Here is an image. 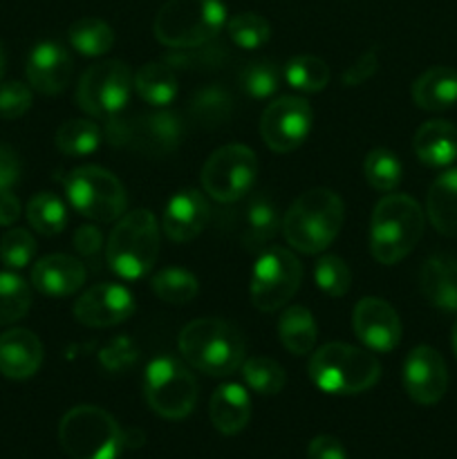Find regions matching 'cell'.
I'll use <instances>...</instances> for the list:
<instances>
[{
  "instance_id": "33",
  "label": "cell",
  "mask_w": 457,
  "mask_h": 459,
  "mask_svg": "<svg viewBox=\"0 0 457 459\" xmlns=\"http://www.w3.org/2000/svg\"><path fill=\"white\" fill-rule=\"evenodd\" d=\"M27 220L40 236H58L67 227V206L54 193H39L27 202Z\"/></svg>"
},
{
  "instance_id": "21",
  "label": "cell",
  "mask_w": 457,
  "mask_h": 459,
  "mask_svg": "<svg viewBox=\"0 0 457 459\" xmlns=\"http://www.w3.org/2000/svg\"><path fill=\"white\" fill-rule=\"evenodd\" d=\"M43 363V343L30 330H9L0 336V372L13 381L30 379Z\"/></svg>"
},
{
  "instance_id": "19",
  "label": "cell",
  "mask_w": 457,
  "mask_h": 459,
  "mask_svg": "<svg viewBox=\"0 0 457 459\" xmlns=\"http://www.w3.org/2000/svg\"><path fill=\"white\" fill-rule=\"evenodd\" d=\"M209 202L195 188H184L177 195L170 197L164 209V220L161 227L168 240L173 242H191L193 238L204 231L209 222Z\"/></svg>"
},
{
  "instance_id": "49",
  "label": "cell",
  "mask_w": 457,
  "mask_h": 459,
  "mask_svg": "<svg viewBox=\"0 0 457 459\" xmlns=\"http://www.w3.org/2000/svg\"><path fill=\"white\" fill-rule=\"evenodd\" d=\"M74 247L83 258H94L103 249V236L94 224L79 227L74 233Z\"/></svg>"
},
{
  "instance_id": "27",
  "label": "cell",
  "mask_w": 457,
  "mask_h": 459,
  "mask_svg": "<svg viewBox=\"0 0 457 459\" xmlns=\"http://www.w3.org/2000/svg\"><path fill=\"white\" fill-rule=\"evenodd\" d=\"M233 115V97L222 85H204L188 101V117L197 128H220Z\"/></svg>"
},
{
  "instance_id": "48",
  "label": "cell",
  "mask_w": 457,
  "mask_h": 459,
  "mask_svg": "<svg viewBox=\"0 0 457 459\" xmlns=\"http://www.w3.org/2000/svg\"><path fill=\"white\" fill-rule=\"evenodd\" d=\"M307 459H348L343 444L332 435H318L309 442Z\"/></svg>"
},
{
  "instance_id": "45",
  "label": "cell",
  "mask_w": 457,
  "mask_h": 459,
  "mask_svg": "<svg viewBox=\"0 0 457 459\" xmlns=\"http://www.w3.org/2000/svg\"><path fill=\"white\" fill-rule=\"evenodd\" d=\"M376 67H379V54H376V49H367L366 54H361V56L343 72V85L345 88L363 85L366 81H370L372 76L376 74Z\"/></svg>"
},
{
  "instance_id": "32",
  "label": "cell",
  "mask_w": 457,
  "mask_h": 459,
  "mask_svg": "<svg viewBox=\"0 0 457 459\" xmlns=\"http://www.w3.org/2000/svg\"><path fill=\"white\" fill-rule=\"evenodd\" d=\"M101 139V128L88 119H70L56 130V148L67 157L92 155Z\"/></svg>"
},
{
  "instance_id": "36",
  "label": "cell",
  "mask_w": 457,
  "mask_h": 459,
  "mask_svg": "<svg viewBox=\"0 0 457 459\" xmlns=\"http://www.w3.org/2000/svg\"><path fill=\"white\" fill-rule=\"evenodd\" d=\"M151 287L164 303L175 305L188 303V300L195 299L197 291H200L197 278L193 276L191 272L179 267H168L157 272L155 276H152Z\"/></svg>"
},
{
  "instance_id": "22",
  "label": "cell",
  "mask_w": 457,
  "mask_h": 459,
  "mask_svg": "<svg viewBox=\"0 0 457 459\" xmlns=\"http://www.w3.org/2000/svg\"><path fill=\"white\" fill-rule=\"evenodd\" d=\"M412 148L421 164L444 169L457 160V128L451 121H426L412 139Z\"/></svg>"
},
{
  "instance_id": "20",
  "label": "cell",
  "mask_w": 457,
  "mask_h": 459,
  "mask_svg": "<svg viewBox=\"0 0 457 459\" xmlns=\"http://www.w3.org/2000/svg\"><path fill=\"white\" fill-rule=\"evenodd\" d=\"M85 264L79 258L67 254H52L40 258L31 269V285L45 296L63 299L83 287Z\"/></svg>"
},
{
  "instance_id": "25",
  "label": "cell",
  "mask_w": 457,
  "mask_h": 459,
  "mask_svg": "<svg viewBox=\"0 0 457 459\" xmlns=\"http://www.w3.org/2000/svg\"><path fill=\"white\" fill-rule=\"evenodd\" d=\"M412 101L417 108L430 112L448 110L457 103V72L446 65H435L426 70L412 83Z\"/></svg>"
},
{
  "instance_id": "46",
  "label": "cell",
  "mask_w": 457,
  "mask_h": 459,
  "mask_svg": "<svg viewBox=\"0 0 457 459\" xmlns=\"http://www.w3.org/2000/svg\"><path fill=\"white\" fill-rule=\"evenodd\" d=\"M133 361H134V348L128 339H115L101 352V363L112 372L124 370V368H128Z\"/></svg>"
},
{
  "instance_id": "47",
  "label": "cell",
  "mask_w": 457,
  "mask_h": 459,
  "mask_svg": "<svg viewBox=\"0 0 457 459\" xmlns=\"http://www.w3.org/2000/svg\"><path fill=\"white\" fill-rule=\"evenodd\" d=\"M22 166L13 148L0 143V191H12L13 184L21 179Z\"/></svg>"
},
{
  "instance_id": "29",
  "label": "cell",
  "mask_w": 457,
  "mask_h": 459,
  "mask_svg": "<svg viewBox=\"0 0 457 459\" xmlns=\"http://www.w3.org/2000/svg\"><path fill=\"white\" fill-rule=\"evenodd\" d=\"M316 321L303 305H291L278 321V339L296 357L309 354L316 345Z\"/></svg>"
},
{
  "instance_id": "11",
  "label": "cell",
  "mask_w": 457,
  "mask_h": 459,
  "mask_svg": "<svg viewBox=\"0 0 457 459\" xmlns=\"http://www.w3.org/2000/svg\"><path fill=\"white\" fill-rule=\"evenodd\" d=\"M258 178V157L242 143L218 148L202 169V186L220 204L242 200Z\"/></svg>"
},
{
  "instance_id": "52",
  "label": "cell",
  "mask_w": 457,
  "mask_h": 459,
  "mask_svg": "<svg viewBox=\"0 0 457 459\" xmlns=\"http://www.w3.org/2000/svg\"><path fill=\"white\" fill-rule=\"evenodd\" d=\"M451 345H453V352H455V357H457V321H455V325H453V332H451Z\"/></svg>"
},
{
  "instance_id": "6",
  "label": "cell",
  "mask_w": 457,
  "mask_h": 459,
  "mask_svg": "<svg viewBox=\"0 0 457 459\" xmlns=\"http://www.w3.org/2000/svg\"><path fill=\"white\" fill-rule=\"evenodd\" d=\"M309 379L327 394H358L379 381L381 366L370 352L348 343H327L309 359Z\"/></svg>"
},
{
  "instance_id": "8",
  "label": "cell",
  "mask_w": 457,
  "mask_h": 459,
  "mask_svg": "<svg viewBox=\"0 0 457 459\" xmlns=\"http://www.w3.org/2000/svg\"><path fill=\"white\" fill-rule=\"evenodd\" d=\"M103 137L110 146L128 148L148 157H164L177 151L184 137V124L173 112L112 117L106 121Z\"/></svg>"
},
{
  "instance_id": "40",
  "label": "cell",
  "mask_w": 457,
  "mask_h": 459,
  "mask_svg": "<svg viewBox=\"0 0 457 459\" xmlns=\"http://www.w3.org/2000/svg\"><path fill=\"white\" fill-rule=\"evenodd\" d=\"M314 281L332 299H343L352 287V272L339 255H323L314 264Z\"/></svg>"
},
{
  "instance_id": "12",
  "label": "cell",
  "mask_w": 457,
  "mask_h": 459,
  "mask_svg": "<svg viewBox=\"0 0 457 459\" xmlns=\"http://www.w3.org/2000/svg\"><path fill=\"white\" fill-rule=\"evenodd\" d=\"M303 267L291 251L272 247L263 251L251 273L249 296L260 312H276L289 303L300 287Z\"/></svg>"
},
{
  "instance_id": "18",
  "label": "cell",
  "mask_w": 457,
  "mask_h": 459,
  "mask_svg": "<svg viewBox=\"0 0 457 459\" xmlns=\"http://www.w3.org/2000/svg\"><path fill=\"white\" fill-rule=\"evenodd\" d=\"M27 81L40 94H61L72 76V56L61 43L43 40L27 56Z\"/></svg>"
},
{
  "instance_id": "50",
  "label": "cell",
  "mask_w": 457,
  "mask_h": 459,
  "mask_svg": "<svg viewBox=\"0 0 457 459\" xmlns=\"http://www.w3.org/2000/svg\"><path fill=\"white\" fill-rule=\"evenodd\" d=\"M21 218V202L12 191H0V227H12Z\"/></svg>"
},
{
  "instance_id": "23",
  "label": "cell",
  "mask_w": 457,
  "mask_h": 459,
  "mask_svg": "<svg viewBox=\"0 0 457 459\" xmlns=\"http://www.w3.org/2000/svg\"><path fill=\"white\" fill-rule=\"evenodd\" d=\"M421 294L444 312H457V258L433 255L421 267Z\"/></svg>"
},
{
  "instance_id": "26",
  "label": "cell",
  "mask_w": 457,
  "mask_h": 459,
  "mask_svg": "<svg viewBox=\"0 0 457 459\" xmlns=\"http://www.w3.org/2000/svg\"><path fill=\"white\" fill-rule=\"evenodd\" d=\"M426 211L442 236L457 238V169L446 170L430 184Z\"/></svg>"
},
{
  "instance_id": "4",
  "label": "cell",
  "mask_w": 457,
  "mask_h": 459,
  "mask_svg": "<svg viewBox=\"0 0 457 459\" xmlns=\"http://www.w3.org/2000/svg\"><path fill=\"white\" fill-rule=\"evenodd\" d=\"M227 27L222 0H166L155 18V39L170 49L211 43Z\"/></svg>"
},
{
  "instance_id": "41",
  "label": "cell",
  "mask_w": 457,
  "mask_h": 459,
  "mask_svg": "<svg viewBox=\"0 0 457 459\" xmlns=\"http://www.w3.org/2000/svg\"><path fill=\"white\" fill-rule=\"evenodd\" d=\"M282 81V72L272 61H254L240 72V85L249 97L267 99L278 92Z\"/></svg>"
},
{
  "instance_id": "28",
  "label": "cell",
  "mask_w": 457,
  "mask_h": 459,
  "mask_svg": "<svg viewBox=\"0 0 457 459\" xmlns=\"http://www.w3.org/2000/svg\"><path fill=\"white\" fill-rule=\"evenodd\" d=\"M133 88L148 106L164 108L177 97V76L168 63H146L134 74Z\"/></svg>"
},
{
  "instance_id": "5",
  "label": "cell",
  "mask_w": 457,
  "mask_h": 459,
  "mask_svg": "<svg viewBox=\"0 0 457 459\" xmlns=\"http://www.w3.org/2000/svg\"><path fill=\"white\" fill-rule=\"evenodd\" d=\"M160 255V229L148 209L121 215L106 245L108 267L124 281H139L155 267Z\"/></svg>"
},
{
  "instance_id": "35",
  "label": "cell",
  "mask_w": 457,
  "mask_h": 459,
  "mask_svg": "<svg viewBox=\"0 0 457 459\" xmlns=\"http://www.w3.org/2000/svg\"><path fill=\"white\" fill-rule=\"evenodd\" d=\"M31 307L30 285L18 273L0 272V325L21 321Z\"/></svg>"
},
{
  "instance_id": "17",
  "label": "cell",
  "mask_w": 457,
  "mask_h": 459,
  "mask_svg": "<svg viewBox=\"0 0 457 459\" xmlns=\"http://www.w3.org/2000/svg\"><path fill=\"white\" fill-rule=\"evenodd\" d=\"M134 314V299L124 285L99 282L85 290L74 303V316L81 325L112 327L128 321Z\"/></svg>"
},
{
  "instance_id": "30",
  "label": "cell",
  "mask_w": 457,
  "mask_h": 459,
  "mask_svg": "<svg viewBox=\"0 0 457 459\" xmlns=\"http://www.w3.org/2000/svg\"><path fill=\"white\" fill-rule=\"evenodd\" d=\"M245 245L249 249H260L263 245H267L276 236L278 229L282 227L280 213H278L276 204L267 195L254 197L249 202V206L245 211Z\"/></svg>"
},
{
  "instance_id": "31",
  "label": "cell",
  "mask_w": 457,
  "mask_h": 459,
  "mask_svg": "<svg viewBox=\"0 0 457 459\" xmlns=\"http://www.w3.org/2000/svg\"><path fill=\"white\" fill-rule=\"evenodd\" d=\"M70 45L83 56H103L115 45V31L101 18H79L67 31Z\"/></svg>"
},
{
  "instance_id": "37",
  "label": "cell",
  "mask_w": 457,
  "mask_h": 459,
  "mask_svg": "<svg viewBox=\"0 0 457 459\" xmlns=\"http://www.w3.org/2000/svg\"><path fill=\"white\" fill-rule=\"evenodd\" d=\"M363 173H366L367 184H370L375 191L381 193H392L394 188L401 184V161L394 155L392 151H385V148H376L370 151L366 157V164H363Z\"/></svg>"
},
{
  "instance_id": "51",
  "label": "cell",
  "mask_w": 457,
  "mask_h": 459,
  "mask_svg": "<svg viewBox=\"0 0 457 459\" xmlns=\"http://www.w3.org/2000/svg\"><path fill=\"white\" fill-rule=\"evenodd\" d=\"M4 65H7V56H4V48L3 43H0V79H3L4 74Z\"/></svg>"
},
{
  "instance_id": "10",
  "label": "cell",
  "mask_w": 457,
  "mask_h": 459,
  "mask_svg": "<svg viewBox=\"0 0 457 459\" xmlns=\"http://www.w3.org/2000/svg\"><path fill=\"white\" fill-rule=\"evenodd\" d=\"M143 394L152 411L164 420H184L197 403V381L184 363L160 357L148 363Z\"/></svg>"
},
{
  "instance_id": "3",
  "label": "cell",
  "mask_w": 457,
  "mask_h": 459,
  "mask_svg": "<svg viewBox=\"0 0 457 459\" xmlns=\"http://www.w3.org/2000/svg\"><path fill=\"white\" fill-rule=\"evenodd\" d=\"M424 233V211L410 195L390 193L375 206L370 222L372 258L397 264L406 258Z\"/></svg>"
},
{
  "instance_id": "7",
  "label": "cell",
  "mask_w": 457,
  "mask_h": 459,
  "mask_svg": "<svg viewBox=\"0 0 457 459\" xmlns=\"http://www.w3.org/2000/svg\"><path fill=\"white\" fill-rule=\"evenodd\" d=\"M63 451L72 459H116L124 451V430L99 406H76L58 424Z\"/></svg>"
},
{
  "instance_id": "16",
  "label": "cell",
  "mask_w": 457,
  "mask_h": 459,
  "mask_svg": "<svg viewBox=\"0 0 457 459\" xmlns=\"http://www.w3.org/2000/svg\"><path fill=\"white\" fill-rule=\"evenodd\" d=\"M354 334L372 352H392L401 343V321L399 314L384 299L367 296L361 299L352 314Z\"/></svg>"
},
{
  "instance_id": "42",
  "label": "cell",
  "mask_w": 457,
  "mask_h": 459,
  "mask_svg": "<svg viewBox=\"0 0 457 459\" xmlns=\"http://www.w3.org/2000/svg\"><path fill=\"white\" fill-rule=\"evenodd\" d=\"M36 254V240L27 229H9L0 240V263L9 269H22Z\"/></svg>"
},
{
  "instance_id": "39",
  "label": "cell",
  "mask_w": 457,
  "mask_h": 459,
  "mask_svg": "<svg viewBox=\"0 0 457 459\" xmlns=\"http://www.w3.org/2000/svg\"><path fill=\"white\" fill-rule=\"evenodd\" d=\"M227 31L228 39H231L240 49L263 48L269 40V36H272V27H269L267 18L254 12L236 13L233 18H228Z\"/></svg>"
},
{
  "instance_id": "38",
  "label": "cell",
  "mask_w": 457,
  "mask_h": 459,
  "mask_svg": "<svg viewBox=\"0 0 457 459\" xmlns=\"http://www.w3.org/2000/svg\"><path fill=\"white\" fill-rule=\"evenodd\" d=\"M246 385L258 394H278L287 384L285 370L273 359L251 357L242 363Z\"/></svg>"
},
{
  "instance_id": "1",
  "label": "cell",
  "mask_w": 457,
  "mask_h": 459,
  "mask_svg": "<svg viewBox=\"0 0 457 459\" xmlns=\"http://www.w3.org/2000/svg\"><path fill=\"white\" fill-rule=\"evenodd\" d=\"M179 352L188 366L211 377H228L245 363V336L233 323L197 318L179 332Z\"/></svg>"
},
{
  "instance_id": "43",
  "label": "cell",
  "mask_w": 457,
  "mask_h": 459,
  "mask_svg": "<svg viewBox=\"0 0 457 459\" xmlns=\"http://www.w3.org/2000/svg\"><path fill=\"white\" fill-rule=\"evenodd\" d=\"M31 108L30 85L21 81H7L0 85V119H18Z\"/></svg>"
},
{
  "instance_id": "34",
  "label": "cell",
  "mask_w": 457,
  "mask_h": 459,
  "mask_svg": "<svg viewBox=\"0 0 457 459\" xmlns=\"http://www.w3.org/2000/svg\"><path fill=\"white\" fill-rule=\"evenodd\" d=\"M287 85L298 92H321L330 83V67L318 56H294L282 70Z\"/></svg>"
},
{
  "instance_id": "14",
  "label": "cell",
  "mask_w": 457,
  "mask_h": 459,
  "mask_svg": "<svg viewBox=\"0 0 457 459\" xmlns=\"http://www.w3.org/2000/svg\"><path fill=\"white\" fill-rule=\"evenodd\" d=\"M314 112L300 97H280L264 108L260 117V137L273 152H291L307 139Z\"/></svg>"
},
{
  "instance_id": "24",
  "label": "cell",
  "mask_w": 457,
  "mask_h": 459,
  "mask_svg": "<svg viewBox=\"0 0 457 459\" xmlns=\"http://www.w3.org/2000/svg\"><path fill=\"white\" fill-rule=\"evenodd\" d=\"M209 417L215 430L222 435H237L251 417V397L240 384H224L213 393Z\"/></svg>"
},
{
  "instance_id": "44",
  "label": "cell",
  "mask_w": 457,
  "mask_h": 459,
  "mask_svg": "<svg viewBox=\"0 0 457 459\" xmlns=\"http://www.w3.org/2000/svg\"><path fill=\"white\" fill-rule=\"evenodd\" d=\"M222 58H224V52L220 45L209 48V43H206V45H200V48L177 49V52L170 54V56L166 58V63H168L173 70L175 67H195V65L211 67V65H220Z\"/></svg>"
},
{
  "instance_id": "13",
  "label": "cell",
  "mask_w": 457,
  "mask_h": 459,
  "mask_svg": "<svg viewBox=\"0 0 457 459\" xmlns=\"http://www.w3.org/2000/svg\"><path fill=\"white\" fill-rule=\"evenodd\" d=\"M133 76L124 61H101L83 72L76 88V103L94 119H112L121 115L130 99Z\"/></svg>"
},
{
  "instance_id": "9",
  "label": "cell",
  "mask_w": 457,
  "mask_h": 459,
  "mask_svg": "<svg viewBox=\"0 0 457 459\" xmlns=\"http://www.w3.org/2000/svg\"><path fill=\"white\" fill-rule=\"evenodd\" d=\"M70 206L92 222H115L125 211V188L101 166H79L65 178Z\"/></svg>"
},
{
  "instance_id": "2",
  "label": "cell",
  "mask_w": 457,
  "mask_h": 459,
  "mask_svg": "<svg viewBox=\"0 0 457 459\" xmlns=\"http://www.w3.org/2000/svg\"><path fill=\"white\" fill-rule=\"evenodd\" d=\"M343 200L330 188H312L287 209L282 233L289 247L300 254L327 249L343 227Z\"/></svg>"
},
{
  "instance_id": "15",
  "label": "cell",
  "mask_w": 457,
  "mask_h": 459,
  "mask_svg": "<svg viewBox=\"0 0 457 459\" xmlns=\"http://www.w3.org/2000/svg\"><path fill=\"white\" fill-rule=\"evenodd\" d=\"M403 388L419 406H435L448 390V368L442 354L428 345L412 350L403 361Z\"/></svg>"
}]
</instances>
